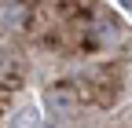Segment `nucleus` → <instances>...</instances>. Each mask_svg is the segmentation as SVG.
Returning a JSON list of instances; mask_svg holds the SVG:
<instances>
[{
    "instance_id": "obj_1",
    "label": "nucleus",
    "mask_w": 132,
    "mask_h": 128,
    "mask_svg": "<svg viewBox=\"0 0 132 128\" xmlns=\"http://www.w3.org/2000/svg\"><path fill=\"white\" fill-rule=\"evenodd\" d=\"M29 19V11L22 0H0V26L4 29H22Z\"/></svg>"
},
{
    "instance_id": "obj_2",
    "label": "nucleus",
    "mask_w": 132,
    "mask_h": 128,
    "mask_svg": "<svg viewBox=\"0 0 132 128\" xmlns=\"http://www.w3.org/2000/svg\"><path fill=\"white\" fill-rule=\"evenodd\" d=\"M11 128H40V110L37 106H22L19 114H15Z\"/></svg>"
},
{
    "instance_id": "obj_3",
    "label": "nucleus",
    "mask_w": 132,
    "mask_h": 128,
    "mask_svg": "<svg viewBox=\"0 0 132 128\" xmlns=\"http://www.w3.org/2000/svg\"><path fill=\"white\" fill-rule=\"evenodd\" d=\"M19 73V66H15V59L7 55V51H0V81H4V77H15Z\"/></svg>"
},
{
    "instance_id": "obj_4",
    "label": "nucleus",
    "mask_w": 132,
    "mask_h": 128,
    "mask_svg": "<svg viewBox=\"0 0 132 128\" xmlns=\"http://www.w3.org/2000/svg\"><path fill=\"white\" fill-rule=\"evenodd\" d=\"M121 7H128V11H132V0H121Z\"/></svg>"
}]
</instances>
